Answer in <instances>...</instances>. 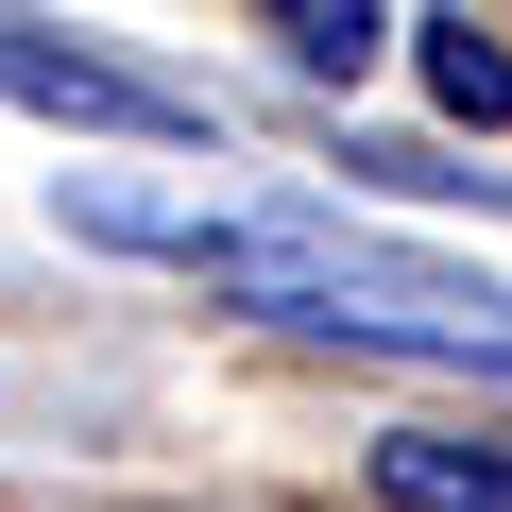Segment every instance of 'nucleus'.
Instances as JSON below:
<instances>
[{
    "label": "nucleus",
    "instance_id": "f257e3e1",
    "mask_svg": "<svg viewBox=\"0 0 512 512\" xmlns=\"http://www.w3.org/2000/svg\"><path fill=\"white\" fill-rule=\"evenodd\" d=\"M69 222L171 256V274H205V291L256 308V325H308V342H359V359H444V376H512V291L461 274V256L376 239V222H325V205L188 222V205H137V188H69Z\"/></svg>",
    "mask_w": 512,
    "mask_h": 512
},
{
    "label": "nucleus",
    "instance_id": "f03ea898",
    "mask_svg": "<svg viewBox=\"0 0 512 512\" xmlns=\"http://www.w3.org/2000/svg\"><path fill=\"white\" fill-rule=\"evenodd\" d=\"M0 103L18 120H69V137H154V154H205V86H154L120 52H69L35 18H0Z\"/></svg>",
    "mask_w": 512,
    "mask_h": 512
},
{
    "label": "nucleus",
    "instance_id": "7ed1b4c3",
    "mask_svg": "<svg viewBox=\"0 0 512 512\" xmlns=\"http://www.w3.org/2000/svg\"><path fill=\"white\" fill-rule=\"evenodd\" d=\"M359 478H376V512H512V444H478V427H393Z\"/></svg>",
    "mask_w": 512,
    "mask_h": 512
},
{
    "label": "nucleus",
    "instance_id": "20e7f679",
    "mask_svg": "<svg viewBox=\"0 0 512 512\" xmlns=\"http://www.w3.org/2000/svg\"><path fill=\"white\" fill-rule=\"evenodd\" d=\"M239 18L274 35V52H291L308 86H359V69L393 52V18H376V0H239Z\"/></svg>",
    "mask_w": 512,
    "mask_h": 512
},
{
    "label": "nucleus",
    "instance_id": "39448f33",
    "mask_svg": "<svg viewBox=\"0 0 512 512\" xmlns=\"http://www.w3.org/2000/svg\"><path fill=\"white\" fill-rule=\"evenodd\" d=\"M410 69H427V103H444V120H478V137L512 120V52H495L478 18H410Z\"/></svg>",
    "mask_w": 512,
    "mask_h": 512
}]
</instances>
